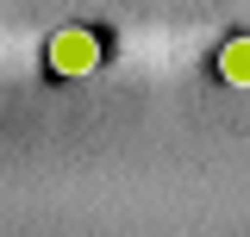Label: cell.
<instances>
[{"instance_id": "cell-1", "label": "cell", "mask_w": 250, "mask_h": 237, "mask_svg": "<svg viewBox=\"0 0 250 237\" xmlns=\"http://www.w3.org/2000/svg\"><path fill=\"white\" fill-rule=\"evenodd\" d=\"M44 62H50V75H94L100 69V38H94L88 25H62L50 44H44Z\"/></svg>"}, {"instance_id": "cell-2", "label": "cell", "mask_w": 250, "mask_h": 237, "mask_svg": "<svg viewBox=\"0 0 250 237\" xmlns=\"http://www.w3.org/2000/svg\"><path fill=\"white\" fill-rule=\"evenodd\" d=\"M219 75H225L231 88H250V38H231V44L219 50Z\"/></svg>"}]
</instances>
